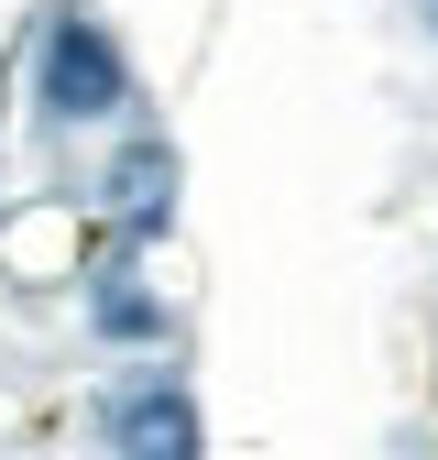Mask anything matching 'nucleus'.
Returning a JSON list of instances; mask_svg holds the SVG:
<instances>
[{"label": "nucleus", "instance_id": "3", "mask_svg": "<svg viewBox=\"0 0 438 460\" xmlns=\"http://www.w3.org/2000/svg\"><path fill=\"white\" fill-rule=\"evenodd\" d=\"M176 187H187V164H176V143H164V132H121V154H110L99 164V230H110V242H164V230H176Z\"/></svg>", "mask_w": 438, "mask_h": 460}, {"label": "nucleus", "instance_id": "1", "mask_svg": "<svg viewBox=\"0 0 438 460\" xmlns=\"http://www.w3.org/2000/svg\"><path fill=\"white\" fill-rule=\"evenodd\" d=\"M22 77H33V121L44 132H121L143 110V77H132L121 33L99 22V0H44Z\"/></svg>", "mask_w": 438, "mask_h": 460}, {"label": "nucleus", "instance_id": "4", "mask_svg": "<svg viewBox=\"0 0 438 460\" xmlns=\"http://www.w3.org/2000/svg\"><path fill=\"white\" fill-rule=\"evenodd\" d=\"M77 318H88V340L99 351H164V296L143 285V242H99L88 263H77Z\"/></svg>", "mask_w": 438, "mask_h": 460}, {"label": "nucleus", "instance_id": "5", "mask_svg": "<svg viewBox=\"0 0 438 460\" xmlns=\"http://www.w3.org/2000/svg\"><path fill=\"white\" fill-rule=\"evenodd\" d=\"M416 22H427V33H438V0H416Z\"/></svg>", "mask_w": 438, "mask_h": 460}, {"label": "nucleus", "instance_id": "2", "mask_svg": "<svg viewBox=\"0 0 438 460\" xmlns=\"http://www.w3.org/2000/svg\"><path fill=\"white\" fill-rule=\"evenodd\" d=\"M88 428H99L110 449H132V460H197V449H208V417H197L187 373H164V362L121 373V384L88 406Z\"/></svg>", "mask_w": 438, "mask_h": 460}]
</instances>
